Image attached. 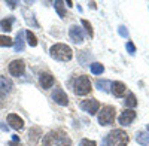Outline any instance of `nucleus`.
Wrapping results in <instances>:
<instances>
[{
	"label": "nucleus",
	"instance_id": "obj_22",
	"mask_svg": "<svg viewBox=\"0 0 149 146\" xmlns=\"http://www.w3.org/2000/svg\"><path fill=\"white\" fill-rule=\"evenodd\" d=\"M12 22H14V18H5L0 21V30L3 31H10L12 30Z\"/></svg>",
	"mask_w": 149,
	"mask_h": 146
},
{
	"label": "nucleus",
	"instance_id": "obj_19",
	"mask_svg": "<svg viewBox=\"0 0 149 146\" xmlns=\"http://www.w3.org/2000/svg\"><path fill=\"white\" fill-rule=\"evenodd\" d=\"M54 8L57 10V14L61 17V18H66V9H64V2L61 0H55L54 2Z\"/></svg>",
	"mask_w": 149,
	"mask_h": 146
},
{
	"label": "nucleus",
	"instance_id": "obj_25",
	"mask_svg": "<svg viewBox=\"0 0 149 146\" xmlns=\"http://www.w3.org/2000/svg\"><path fill=\"white\" fill-rule=\"evenodd\" d=\"M81 24L84 26V29H85L86 34H88L90 38H93V36H94V30H93V26H91V22H90L88 19H81Z\"/></svg>",
	"mask_w": 149,
	"mask_h": 146
},
{
	"label": "nucleus",
	"instance_id": "obj_31",
	"mask_svg": "<svg viewBox=\"0 0 149 146\" xmlns=\"http://www.w3.org/2000/svg\"><path fill=\"white\" fill-rule=\"evenodd\" d=\"M8 146H22L19 142H14V140H10V142H8Z\"/></svg>",
	"mask_w": 149,
	"mask_h": 146
},
{
	"label": "nucleus",
	"instance_id": "obj_20",
	"mask_svg": "<svg viewBox=\"0 0 149 146\" xmlns=\"http://www.w3.org/2000/svg\"><path fill=\"white\" fill-rule=\"evenodd\" d=\"M24 31H19L17 34V40H15V51L17 52H21L24 51Z\"/></svg>",
	"mask_w": 149,
	"mask_h": 146
},
{
	"label": "nucleus",
	"instance_id": "obj_23",
	"mask_svg": "<svg viewBox=\"0 0 149 146\" xmlns=\"http://www.w3.org/2000/svg\"><path fill=\"white\" fill-rule=\"evenodd\" d=\"M26 38H27V43L30 45V46H37V38H36V34L31 31V30H27L26 31Z\"/></svg>",
	"mask_w": 149,
	"mask_h": 146
},
{
	"label": "nucleus",
	"instance_id": "obj_14",
	"mask_svg": "<svg viewBox=\"0 0 149 146\" xmlns=\"http://www.w3.org/2000/svg\"><path fill=\"white\" fill-rule=\"evenodd\" d=\"M112 94H113L115 97H124L125 95V91H127V85L121 82V81H115V82H112Z\"/></svg>",
	"mask_w": 149,
	"mask_h": 146
},
{
	"label": "nucleus",
	"instance_id": "obj_13",
	"mask_svg": "<svg viewBox=\"0 0 149 146\" xmlns=\"http://www.w3.org/2000/svg\"><path fill=\"white\" fill-rule=\"evenodd\" d=\"M8 124L14 128V130H22L24 128V119L18 116L17 113H9L8 115Z\"/></svg>",
	"mask_w": 149,
	"mask_h": 146
},
{
	"label": "nucleus",
	"instance_id": "obj_1",
	"mask_svg": "<svg viewBox=\"0 0 149 146\" xmlns=\"http://www.w3.org/2000/svg\"><path fill=\"white\" fill-rule=\"evenodd\" d=\"M49 55H51L54 60L61 63H67L73 58V51L72 48L66 43H55L49 48Z\"/></svg>",
	"mask_w": 149,
	"mask_h": 146
},
{
	"label": "nucleus",
	"instance_id": "obj_27",
	"mask_svg": "<svg viewBox=\"0 0 149 146\" xmlns=\"http://www.w3.org/2000/svg\"><path fill=\"white\" fill-rule=\"evenodd\" d=\"M125 49H127V52H128L130 55H134V54H136V45H134L131 40H128V42L125 43Z\"/></svg>",
	"mask_w": 149,
	"mask_h": 146
},
{
	"label": "nucleus",
	"instance_id": "obj_2",
	"mask_svg": "<svg viewBox=\"0 0 149 146\" xmlns=\"http://www.w3.org/2000/svg\"><path fill=\"white\" fill-rule=\"evenodd\" d=\"M130 142L128 134L121 128H115L112 130L109 134L103 139V143L106 146H127Z\"/></svg>",
	"mask_w": 149,
	"mask_h": 146
},
{
	"label": "nucleus",
	"instance_id": "obj_10",
	"mask_svg": "<svg viewBox=\"0 0 149 146\" xmlns=\"http://www.w3.org/2000/svg\"><path fill=\"white\" fill-rule=\"evenodd\" d=\"M52 100H54L57 104H60V106H67V104H69V97H67V94L64 92L63 88H60V87H57V88L54 90V92H52Z\"/></svg>",
	"mask_w": 149,
	"mask_h": 146
},
{
	"label": "nucleus",
	"instance_id": "obj_12",
	"mask_svg": "<svg viewBox=\"0 0 149 146\" xmlns=\"http://www.w3.org/2000/svg\"><path fill=\"white\" fill-rule=\"evenodd\" d=\"M57 146H72V139L64 130H57V139H55Z\"/></svg>",
	"mask_w": 149,
	"mask_h": 146
},
{
	"label": "nucleus",
	"instance_id": "obj_3",
	"mask_svg": "<svg viewBox=\"0 0 149 146\" xmlns=\"http://www.w3.org/2000/svg\"><path fill=\"white\" fill-rule=\"evenodd\" d=\"M115 116H116V109L115 106L112 104H104L102 106V109L98 111L97 113V121L102 127H107V125H112L115 121Z\"/></svg>",
	"mask_w": 149,
	"mask_h": 146
},
{
	"label": "nucleus",
	"instance_id": "obj_33",
	"mask_svg": "<svg viewBox=\"0 0 149 146\" xmlns=\"http://www.w3.org/2000/svg\"><path fill=\"white\" fill-rule=\"evenodd\" d=\"M148 133H149V124H148Z\"/></svg>",
	"mask_w": 149,
	"mask_h": 146
},
{
	"label": "nucleus",
	"instance_id": "obj_11",
	"mask_svg": "<svg viewBox=\"0 0 149 146\" xmlns=\"http://www.w3.org/2000/svg\"><path fill=\"white\" fill-rule=\"evenodd\" d=\"M29 145L36 146L39 143V140H42V128L40 127H31L29 130Z\"/></svg>",
	"mask_w": 149,
	"mask_h": 146
},
{
	"label": "nucleus",
	"instance_id": "obj_29",
	"mask_svg": "<svg viewBox=\"0 0 149 146\" xmlns=\"http://www.w3.org/2000/svg\"><path fill=\"white\" fill-rule=\"evenodd\" d=\"M118 33L122 36V38H128V30L125 29V26H119L118 27Z\"/></svg>",
	"mask_w": 149,
	"mask_h": 146
},
{
	"label": "nucleus",
	"instance_id": "obj_32",
	"mask_svg": "<svg viewBox=\"0 0 149 146\" xmlns=\"http://www.w3.org/2000/svg\"><path fill=\"white\" fill-rule=\"evenodd\" d=\"M90 5H91V8H93V9H95V8H97V6H95V2H91Z\"/></svg>",
	"mask_w": 149,
	"mask_h": 146
},
{
	"label": "nucleus",
	"instance_id": "obj_15",
	"mask_svg": "<svg viewBox=\"0 0 149 146\" xmlns=\"http://www.w3.org/2000/svg\"><path fill=\"white\" fill-rule=\"evenodd\" d=\"M55 79L54 76L51 75V73H40V76H39V83H40V87L43 90H48V88H51L52 85H54Z\"/></svg>",
	"mask_w": 149,
	"mask_h": 146
},
{
	"label": "nucleus",
	"instance_id": "obj_30",
	"mask_svg": "<svg viewBox=\"0 0 149 146\" xmlns=\"http://www.w3.org/2000/svg\"><path fill=\"white\" fill-rule=\"evenodd\" d=\"M6 5H8L10 9H15V8H17V5H18V2H6Z\"/></svg>",
	"mask_w": 149,
	"mask_h": 146
},
{
	"label": "nucleus",
	"instance_id": "obj_5",
	"mask_svg": "<svg viewBox=\"0 0 149 146\" xmlns=\"http://www.w3.org/2000/svg\"><path fill=\"white\" fill-rule=\"evenodd\" d=\"M79 107L86 113L95 115V113H98V111H100V102H98L97 99H86V100H82L79 103Z\"/></svg>",
	"mask_w": 149,
	"mask_h": 146
},
{
	"label": "nucleus",
	"instance_id": "obj_16",
	"mask_svg": "<svg viewBox=\"0 0 149 146\" xmlns=\"http://www.w3.org/2000/svg\"><path fill=\"white\" fill-rule=\"evenodd\" d=\"M57 139V130L55 131H49L46 136L42 137V146H52Z\"/></svg>",
	"mask_w": 149,
	"mask_h": 146
},
{
	"label": "nucleus",
	"instance_id": "obj_28",
	"mask_svg": "<svg viewBox=\"0 0 149 146\" xmlns=\"http://www.w3.org/2000/svg\"><path fill=\"white\" fill-rule=\"evenodd\" d=\"M79 146H97V142L95 140H90V139H82Z\"/></svg>",
	"mask_w": 149,
	"mask_h": 146
},
{
	"label": "nucleus",
	"instance_id": "obj_6",
	"mask_svg": "<svg viewBox=\"0 0 149 146\" xmlns=\"http://www.w3.org/2000/svg\"><path fill=\"white\" fill-rule=\"evenodd\" d=\"M9 73L12 76L15 78H19L24 75V72H26V63H24V60L21 58H17V60H12V61L9 63Z\"/></svg>",
	"mask_w": 149,
	"mask_h": 146
},
{
	"label": "nucleus",
	"instance_id": "obj_18",
	"mask_svg": "<svg viewBox=\"0 0 149 146\" xmlns=\"http://www.w3.org/2000/svg\"><path fill=\"white\" fill-rule=\"evenodd\" d=\"M124 104H125V107L128 109H133L137 106V99H136V95L133 92H128L127 97H125V100H124Z\"/></svg>",
	"mask_w": 149,
	"mask_h": 146
},
{
	"label": "nucleus",
	"instance_id": "obj_7",
	"mask_svg": "<svg viewBox=\"0 0 149 146\" xmlns=\"http://www.w3.org/2000/svg\"><path fill=\"white\" fill-rule=\"evenodd\" d=\"M136 116H137V113H136L133 109H124V111L121 112V115L118 116V122L122 127H128V125L133 124V121L136 119Z\"/></svg>",
	"mask_w": 149,
	"mask_h": 146
},
{
	"label": "nucleus",
	"instance_id": "obj_26",
	"mask_svg": "<svg viewBox=\"0 0 149 146\" xmlns=\"http://www.w3.org/2000/svg\"><path fill=\"white\" fill-rule=\"evenodd\" d=\"M14 45V40L9 36H5V34H0V46H12Z\"/></svg>",
	"mask_w": 149,
	"mask_h": 146
},
{
	"label": "nucleus",
	"instance_id": "obj_24",
	"mask_svg": "<svg viewBox=\"0 0 149 146\" xmlns=\"http://www.w3.org/2000/svg\"><path fill=\"white\" fill-rule=\"evenodd\" d=\"M90 69H91L93 75H102V73L104 72V66L102 63H93Z\"/></svg>",
	"mask_w": 149,
	"mask_h": 146
},
{
	"label": "nucleus",
	"instance_id": "obj_4",
	"mask_svg": "<svg viewBox=\"0 0 149 146\" xmlns=\"http://www.w3.org/2000/svg\"><path fill=\"white\" fill-rule=\"evenodd\" d=\"M93 91V85H91V81L86 75H81L74 79V83H73V92L76 95H86Z\"/></svg>",
	"mask_w": 149,
	"mask_h": 146
},
{
	"label": "nucleus",
	"instance_id": "obj_8",
	"mask_svg": "<svg viewBox=\"0 0 149 146\" xmlns=\"http://www.w3.org/2000/svg\"><path fill=\"white\" fill-rule=\"evenodd\" d=\"M69 38L72 39L73 43H82L84 39H85V33H84V30L79 26L74 24V26H72L69 29Z\"/></svg>",
	"mask_w": 149,
	"mask_h": 146
},
{
	"label": "nucleus",
	"instance_id": "obj_17",
	"mask_svg": "<svg viewBox=\"0 0 149 146\" xmlns=\"http://www.w3.org/2000/svg\"><path fill=\"white\" fill-rule=\"evenodd\" d=\"M136 142L142 146H149V133L146 131H137L136 133Z\"/></svg>",
	"mask_w": 149,
	"mask_h": 146
},
{
	"label": "nucleus",
	"instance_id": "obj_9",
	"mask_svg": "<svg viewBox=\"0 0 149 146\" xmlns=\"http://www.w3.org/2000/svg\"><path fill=\"white\" fill-rule=\"evenodd\" d=\"M14 90V82L8 76H0V97H6Z\"/></svg>",
	"mask_w": 149,
	"mask_h": 146
},
{
	"label": "nucleus",
	"instance_id": "obj_21",
	"mask_svg": "<svg viewBox=\"0 0 149 146\" xmlns=\"http://www.w3.org/2000/svg\"><path fill=\"white\" fill-rule=\"evenodd\" d=\"M95 87L98 88V90H103V91H109V88L112 87V82H109V81H104V79H97L95 81Z\"/></svg>",
	"mask_w": 149,
	"mask_h": 146
}]
</instances>
